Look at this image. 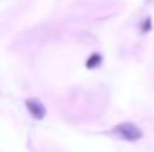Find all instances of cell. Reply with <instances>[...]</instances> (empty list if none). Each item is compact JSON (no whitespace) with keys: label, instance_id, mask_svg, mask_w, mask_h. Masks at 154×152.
<instances>
[{"label":"cell","instance_id":"2","mask_svg":"<svg viewBox=\"0 0 154 152\" xmlns=\"http://www.w3.org/2000/svg\"><path fill=\"white\" fill-rule=\"evenodd\" d=\"M26 106H27V109H29V112H30V115L33 118L42 119L45 116V107H44V104L38 99H29V100H26Z\"/></svg>","mask_w":154,"mask_h":152},{"label":"cell","instance_id":"4","mask_svg":"<svg viewBox=\"0 0 154 152\" xmlns=\"http://www.w3.org/2000/svg\"><path fill=\"white\" fill-rule=\"evenodd\" d=\"M150 28V19H145V24H144V31H147Z\"/></svg>","mask_w":154,"mask_h":152},{"label":"cell","instance_id":"1","mask_svg":"<svg viewBox=\"0 0 154 152\" xmlns=\"http://www.w3.org/2000/svg\"><path fill=\"white\" fill-rule=\"evenodd\" d=\"M115 133H118L124 140H130V142H135L138 139L142 137V131L138 128V125H135L133 122H123V124H118L115 127Z\"/></svg>","mask_w":154,"mask_h":152},{"label":"cell","instance_id":"3","mask_svg":"<svg viewBox=\"0 0 154 152\" xmlns=\"http://www.w3.org/2000/svg\"><path fill=\"white\" fill-rule=\"evenodd\" d=\"M100 61H102V57H100L99 54H93V55H90V58L87 60V67H88V69H94V67H97V66L100 64Z\"/></svg>","mask_w":154,"mask_h":152}]
</instances>
